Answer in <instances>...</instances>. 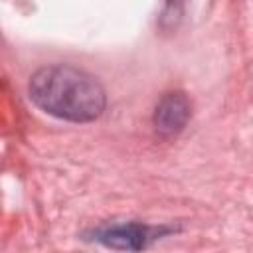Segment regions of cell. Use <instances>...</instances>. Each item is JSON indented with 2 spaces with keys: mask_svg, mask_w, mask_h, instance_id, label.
<instances>
[{
  "mask_svg": "<svg viewBox=\"0 0 253 253\" xmlns=\"http://www.w3.org/2000/svg\"><path fill=\"white\" fill-rule=\"evenodd\" d=\"M28 89L36 107L71 123H91L101 117L107 105L105 89L97 77L65 63L38 69Z\"/></svg>",
  "mask_w": 253,
  "mask_h": 253,
  "instance_id": "6da1fadb",
  "label": "cell"
},
{
  "mask_svg": "<svg viewBox=\"0 0 253 253\" xmlns=\"http://www.w3.org/2000/svg\"><path fill=\"white\" fill-rule=\"evenodd\" d=\"M190 115H192V107L184 93L180 91L166 93L154 109V117H152L154 130L162 138H172L184 130V126L190 121Z\"/></svg>",
  "mask_w": 253,
  "mask_h": 253,
  "instance_id": "3957f363",
  "label": "cell"
},
{
  "mask_svg": "<svg viewBox=\"0 0 253 253\" xmlns=\"http://www.w3.org/2000/svg\"><path fill=\"white\" fill-rule=\"evenodd\" d=\"M162 233H168L166 227H150L144 223H115L97 229L93 235L99 243L111 247V249H125V251H140L148 247L150 241L160 237Z\"/></svg>",
  "mask_w": 253,
  "mask_h": 253,
  "instance_id": "7a4b0ae2",
  "label": "cell"
}]
</instances>
